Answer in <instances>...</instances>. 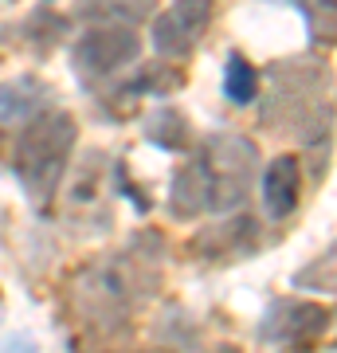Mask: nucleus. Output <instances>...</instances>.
<instances>
[{
    "label": "nucleus",
    "mask_w": 337,
    "mask_h": 353,
    "mask_svg": "<svg viewBox=\"0 0 337 353\" xmlns=\"http://www.w3.org/2000/svg\"><path fill=\"white\" fill-rule=\"evenodd\" d=\"M255 173H259V153L247 138L212 134L176 169L169 208L181 220H192L204 212H236L251 196Z\"/></svg>",
    "instance_id": "nucleus-1"
},
{
    "label": "nucleus",
    "mask_w": 337,
    "mask_h": 353,
    "mask_svg": "<svg viewBox=\"0 0 337 353\" xmlns=\"http://www.w3.org/2000/svg\"><path fill=\"white\" fill-rule=\"evenodd\" d=\"M329 71L318 59H287L271 71V94H267V126L294 130L298 138L322 145L329 134Z\"/></svg>",
    "instance_id": "nucleus-2"
},
{
    "label": "nucleus",
    "mask_w": 337,
    "mask_h": 353,
    "mask_svg": "<svg viewBox=\"0 0 337 353\" xmlns=\"http://www.w3.org/2000/svg\"><path fill=\"white\" fill-rule=\"evenodd\" d=\"M75 138H79L75 118L63 110H43L28 126H20L12 169H16L20 189L36 204L51 201V192L63 185L71 153H75Z\"/></svg>",
    "instance_id": "nucleus-3"
},
{
    "label": "nucleus",
    "mask_w": 337,
    "mask_h": 353,
    "mask_svg": "<svg viewBox=\"0 0 337 353\" xmlns=\"http://www.w3.org/2000/svg\"><path fill=\"white\" fill-rule=\"evenodd\" d=\"M141 271H153L145 263H134L130 255H110L79 271L75 279V310L94 330H122L138 306L145 279Z\"/></svg>",
    "instance_id": "nucleus-4"
},
{
    "label": "nucleus",
    "mask_w": 337,
    "mask_h": 353,
    "mask_svg": "<svg viewBox=\"0 0 337 353\" xmlns=\"http://www.w3.org/2000/svg\"><path fill=\"white\" fill-rule=\"evenodd\" d=\"M110 161L106 153L90 150L83 157L71 181H67V192H63V216L67 224L75 228H106V201H110Z\"/></svg>",
    "instance_id": "nucleus-5"
},
{
    "label": "nucleus",
    "mask_w": 337,
    "mask_h": 353,
    "mask_svg": "<svg viewBox=\"0 0 337 353\" xmlns=\"http://www.w3.org/2000/svg\"><path fill=\"white\" fill-rule=\"evenodd\" d=\"M141 39L134 28L122 24H94L83 32V39L75 43V67L87 79H110L122 67H130L138 59Z\"/></svg>",
    "instance_id": "nucleus-6"
},
{
    "label": "nucleus",
    "mask_w": 337,
    "mask_h": 353,
    "mask_svg": "<svg viewBox=\"0 0 337 353\" xmlns=\"http://www.w3.org/2000/svg\"><path fill=\"white\" fill-rule=\"evenodd\" d=\"M325 330H329V310L298 299H275L263 318V341L283 350H310Z\"/></svg>",
    "instance_id": "nucleus-7"
},
{
    "label": "nucleus",
    "mask_w": 337,
    "mask_h": 353,
    "mask_svg": "<svg viewBox=\"0 0 337 353\" xmlns=\"http://www.w3.org/2000/svg\"><path fill=\"white\" fill-rule=\"evenodd\" d=\"M212 24V0H176L153 20V48L165 59L188 55Z\"/></svg>",
    "instance_id": "nucleus-8"
},
{
    "label": "nucleus",
    "mask_w": 337,
    "mask_h": 353,
    "mask_svg": "<svg viewBox=\"0 0 337 353\" xmlns=\"http://www.w3.org/2000/svg\"><path fill=\"white\" fill-rule=\"evenodd\" d=\"M298 192H302V165H298V157L283 153L263 173V204H267V216L271 220H287L298 208Z\"/></svg>",
    "instance_id": "nucleus-9"
},
{
    "label": "nucleus",
    "mask_w": 337,
    "mask_h": 353,
    "mask_svg": "<svg viewBox=\"0 0 337 353\" xmlns=\"http://www.w3.org/2000/svg\"><path fill=\"white\" fill-rule=\"evenodd\" d=\"M43 110H51V90L39 79L24 75L0 83V126H28Z\"/></svg>",
    "instance_id": "nucleus-10"
},
{
    "label": "nucleus",
    "mask_w": 337,
    "mask_h": 353,
    "mask_svg": "<svg viewBox=\"0 0 337 353\" xmlns=\"http://www.w3.org/2000/svg\"><path fill=\"white\" fill-rule=\"evenodd\" d=\"M196 252L208 255V259H220V255H243L255 248V240H259V228H255V220L251 216H232L227 224L212 228V232H204V236H196Z\"/></svg>",
    "instance_id": "nucleus-11"
},
{
    "label": "nucleus",
    "mask_w": 337,
    "mask_h": 353,
    "mask_svg": "<svg viewBox=\"0 0 337 353\" xmlns=\"http://www.w3.org/2000/svg\"><path fill=\"white\" fill-rule=\"evenodd\" d=\"M79 16L90 24H122L134 28L153 16V0H79Z\"/></svg>",
    "instance_id": "nucleus-12"
},
{
    "label": "nucleus",
    "mask_w": 337,
    "mask_h": 353,
    "mask_svg": "<svg viewBox=\"0 0 337 353\" xmlns=\"http://www.w3.org/2000/svg\"><path fill=\"white\" fill-rule=\"evenodd\" d=\"M145 138L157 150H192V126L181 110H153L145 118Z\"/></svg>",
    "instance_id": "nucleus-13"
},
{
    "label": "nucleus",
    "mask_w": 337,
    "mask_h": 353,
    "mask_svg": "<svg viewBox=\"0 0 337 353\" xmlns=\"http://www.w3.org/2000/svg\"><path fill=\"white\" fill-rule=\"evenodd\" d=\"M224 94L232 106H247L255 94H259V71L243 59V55H232L224 67Z\"/></svg>",
    "instance_id": "nucleus-14"
},
{
    "label": "nucleus",
    "mask_w": 337,
    "mask_h": 353,
    "mask_svg": "<svg viewBox=\"0 0 337 353\" xmlns=\"http://www.w3.org/2000/svg\"><path fill=\"white\" fill-rule=\"evenodd\" d=\"M310 43H337V0H298Z\"/></svg>",
    "instance_id": "nucleus-15"
},
{
    "label": "nucleus",
    "mask_w": 337,
    "mask_h": 353,
    "mask_svg": "<svg viewBox=\"0 0 337 353\" xmlns=\"http://www.w3.org/2000/svg\"><path fill=\"white\" fill-rule=\"evenodd\" d=\"M294 283H298V287H310V290H337V248L325 252L322 259H314Z\"/></svg>",
    "instance_id": "nucleus-16"
},
{
    "label": "nucleus",
    "mask_w": 337,
    "mask_h": 353,
    "mask_svg": "<svg viewBox=\"0 0 337 353\" xmlns=\"http://www.w3.org/2000/svg\"><path fill=\"white\" fill-rule=\"evenodd\" d=\"M173 83H176V71L153 63V67H145V71H138V75L130 79V94H157V90H169Z\"/></svg>",
    "instance_id": "nucleus-17"
},
{
    "label": "nucleus",
    "mask_w": 337,
    "mask_h": 353,
    "mask_svg": "<svg viewBox=\"0 0 337 353\" xmlns=\"http://www.w3.org/2000/svg\"><path fill=\"white\" fill-rule=\"evenodd\" d=\"M4 353H36V345H32V341H20V338H12L8 345H4Z\"/></svg>",
    "instance_id": "nucleus-18"
}]
</instances>
